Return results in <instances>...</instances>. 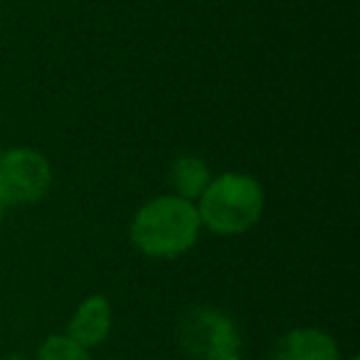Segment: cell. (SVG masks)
<instances>
[{
  "instance_id": "obj_1",
  "label": "cell",
  "mask_w": 360,
  "mask_h": 360,
  "mask_svg": "<svg viewBox=\"0 0 360 360\" xmlns=\"http://www.w3.org/2000/svg\"><path fill=\"white\" fill-rule=\"evenodd\" d=\"M200 217L191 200L178 195L153 198L131 220V242L146 257L173 259L193 250L200 235Z\"/></svg>"
},
{
  "instance_id": "obj_2",
  "label": "cell",
  "mask_w": 360,
  "mask_h": 360,
  "mask_svg": "<svg viewBox=\"0 0 360 360\" xmlns=\"http://www.w3.org/2000/svg\"><path fill=\"white\" fill-rule=\"evenodd\" d=\"M200 225L215 235L235 237L252 230L264 212V191L259 180L247 173H222L198 198Z\"/></svg>"
},
{
  "instance_id": "obj_3",
  "label": "cell",
  "mask_w": 360,
  "mask_h": 360,
  "mask_svg": "<svg viewBox=\"0 0 360 360\" xmlns=\"http://www.w3.org/2000/svg\"><path fill=\"white\" fill-rule=\"evenodd\" d=\"M50 160L32 148H11L0 155V202L3 207L35 205L50 193Z\"/></svg>"
},
{
  "instance_id": "obj_4",
  "label": "cell",
  "mask_w": 360,
  "mask_h": 360,
  "mask_svg": "<svg viewBox=\"0 0 360 360\" xmlns=\"http://www.w3.org/2000/svg\"><path fill=\"white\" fill-rule=\"evenodd\" d=\"M178 343L191 358L212 360L235 355L240 350V333L227 314L210 306H195L180 316Z\"/></svg>"
},
{
  "instance_id": "obj_5",
  "label": "cell",
  "mask_w": 360,
  "mask_h": 360,
  "mask_svg": "<svg viewBox=\"0 0 360 360\" xmlns=\"http://www.w3.org/2000/svg\"><path fill=\"white\" fill-rule=\"evenodd\" d=\"M271 360H340V348L321 328H294L276 340Z\"/></svg>"
},
{
  "instance_id": "obj_6",
  "label": "cell",
  "mask_w": 360,
  "mask_h": 360,
  "mask_svg": "<svg viewBox=\"0 0 360 360\" xmlns=\"http://www.w3.org/2000/svg\"><path fill=\"white\" fill-rule=\"evenodd\" d=\"M111 330V304L106 296H89L79 309L75 311L70 326H67V338L79 343L82 348H96L109 338Z\"/></svg>"
},
{
  "instance_id": "obj_7",
  "label": "cell",
  "mask_w": 360,
  "mask_h": 360,
  "mask_svg": "<svg viewBox=\"0 0 360 360\" xmlns=\"http://www.w3.org/2000/svg\"><path fill=\"white\" fill-rule=\"evenodd\" d=\"M210 168L198 155H180L170 168V186L175 188V195L183 200H198L207 186H210Z\"/></svg>"
},
{
  "instance_id": "obj_8",
  "label": "cell",
  "mask_w": 360,
  "mask_h": 360,
  "mask_svg": "<svg viewBox=\"0 0 360 360\" xmlns=\"http://www.w3.org/2000/svg\"><path fill=\"white\" fill-rule=\"evenodd\" d=\"M37 360H91L89 350L67 335H50L37 350Z\"/></svg>"
},
{
  "instance_id": "obj_9",
  "label": "cell",
  "mask_w": 360,
  "mask_h": 360,
  "mask_svg": "<svg viewBox=\"0 0 360 360\" xmlns=\"http://www.w3.org/2000/svg\"><path fill=\"white\" fill-rule=\"evenodd\" d=\"M212 360H242V358L235 353V355H222V358H212Z\"/></svg>"
},
{
  "instance_id": "obj_10",
  "label": "cell",
  "mask_w": 360,
  "mask_h": 360,
  "mask_svg": "<svg viewBox=\"0 0 360 360\" xmlns=\"http://www.w3.org/2000/svg\"><path fill=\"white\" fill-rule=\"evenodd\" d=\"M0 360H25L22 355H18V353H13V355H6V358H0Z\"/></svg>"
},
{
  "instance_id": "obj_11",
  "label": "cell",
  "mask_w": 360,
  "mask_h": 360,
  "mask_svg": "<svg viewBox=\"0 0 360 360\" xmlns=\"http://www.w3.org/2000/svg\"><path fill=\"white\" fill-rule=\"evenodd\" d=\"M3 210H6V207H3V202H0V222H3Z\"/></svg>"
},
{
  "instance_id": "obj_12",
  "label": "cell",
  "mask_w": 360,
  "mask_h": 360,
  "mask_svg": "<svg viewBox=\"0 0 360 360\" xmlns=\"http://www.w3.org/2000/svg\"><path fill=\"white\" fill-rule=\"evenodd\" d=\"M348 360H358V355H353V358H348Z\"/></svg>"
},
{
  "instance_id": "obj_13",
  "label": "cell",
  "mask_w": 360,
  "mask_h": 360,
  "mask_svg": "<svg viewBox=\"0 0 360 360\" xmlns=\"http://www.w3.org/2000/svg\"><path fill=\"white\" fill-rule=\"evenodd\" d=\"M0 155H3V148H0Z\"/></svg>"
}]
</instances>
